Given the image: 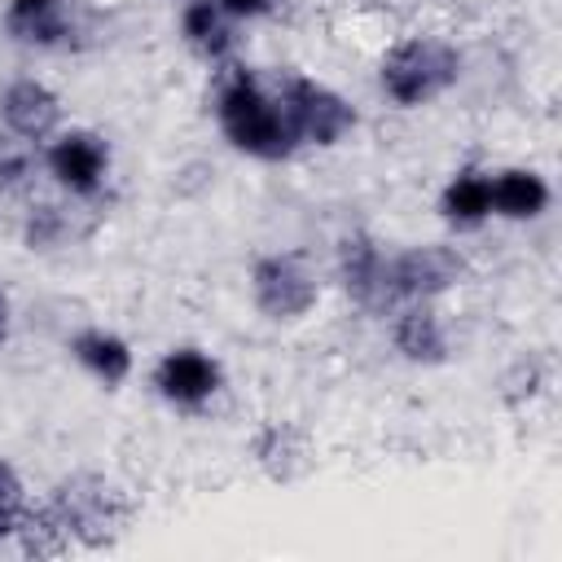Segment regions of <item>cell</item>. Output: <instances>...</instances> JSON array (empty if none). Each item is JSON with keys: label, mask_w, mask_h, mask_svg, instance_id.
Masks as SVG:
<instances>
[{"label": "cell", "mask_w": 562, "mask_h": 562, "mask_svg": "<svg viewBox=\"0 0 562 562\" xmlns=\"http://www.w3.org/2000/svg\"><path fill=\"white\" fill-rule=\"evenodd\" d=\"M215 119H220V132L233 149L250 154V158H263V162H281L294 154V132L277 105V97L263 92V83L246 70H233L220 92H215Z\"/></svg>", "instance_id": "cell-1"}, {"label": "cell", "mask_w": 562, "mask_h": 562, "mask_svg": "<svg viewBox=\"0 0 562 562\" xmlns=\"http://www.w3.org/2000/svg\"><path fill=\"white\" fill-rule=\"evenodd\" d=\"M215 4H220V9H224L233 22H237V18H263V13H268L277 0H215Z\"/></svg>", "instance_id": "cell-20"}, {"label": "cell", "mask_w": 562, "mask_h": 562, "mask_svg": "<svg viewBox=\"0 0 562 562\" xmlns=\"http://www.w3.org/2000/svg\"><path fill=\"white\" fill-rule=\"evenodd\" d=\"M44 167H48V176H53L66 193L92 198V193H101V184H105V176H110V145H105L97 132L70 127V132H61V136L48 140Z\"/></svg>", "instance_id": "cell-7"}, {"label": "cell", "mask_w": 562, "mask_h": 562, "mask_svg": "<svg viewBox=\"0 0 562 562\" xmlns=\"http://www.w3.org/2000/svg\"><path fill=\"white\" fill-rule=\"evenodd\" d=\"M439 211H443V220L457 224V228L483 224V220L492 215V176H487V171H474V167L457 171V176L443 184V193H439Z\"/></svg>", "instance_id": "cell-16"}, {"label": "cell", "mask_w": 562, "mask_h": 562, "mask_svg": "<svg viewBox=\"0 0 562 562\" xmlns=\"http://www.w3.org/2000/svg\"><path fill=\"white\" fill-rule=\"evenodd\" d=\"M224 386V369L202 347H171L154 364V391L176 408H202Z\"/></svg>", "instance_id": "cell-8"}, {"label": "cell", "mask_w": 562, "mask_h": 562, "mask_svg": "<svg viewBox=\"0 0 562 562\" xmlns=\"http://www.w3.org/2000/svg\"><path fill=\"white\" fill-rule=\"evenodd\" d=\"M338 281L360 307L382 312L386 307V250L369 233H347L338 241Z\"/></svg>", "instance_id": "cell-10"}, {"label": "cell", "mask_w": 562, "mask_h": 562, "mask_svg": "<svg viewBox=\"0 0 562 562\" xmlns=\"http://www.w3.org/2000/svg\"><path fill=\"white\" fill-rule=\"evenodd\" d=\"M44 514L57 522V531L66 536V549L83 544V549H97V544H110L127 518H132V501L101 474H70L61 479L48 501H40Z\"/></svg>", "instance_id": "cell-2"}, {"label": "cell", "mask_w": 562, "mask_h": 562, "mask_svg": "<svg viewBox=\"0 0 562 562\" xmlns=\"http://www.w3.org/2000/svg\"><path fill=\"white\" fill-rule=\"evenodd\" d=\"M26 505H31V501H26V487H22L18 470L0 461V544L18 536V522H22Z\"/></svg>", "instance_id": "cell-18"}, {"label": "cell", "mask_w": 562, "mask_h": 562, "mask_svg": "<svg viewBox=\"0 0 562 562\" xmlns=\"http://www.w3.org/2000/svg\"><path fill=\"white\" fill-rule=\"evenodd\" d=\"M457 75H461V53L439 35H404L400 44L386 48L378 66L382 92L404 110L435 101L457 83Z\"/></svg>", "instance_id": "cell-3"}, {"label": "cell", "mask_w": 562, "mask_h": 562, "mask_svg": "<svg viewBox=\"0 0 562 562\" xmlns=\"http://www.w3.org/2000/svg\"><path fill=\"white\" fill-rule=\"evenodd\" d=\"M549 206V180L531 167H505L492 176V215L501 220H536Z\"/></svg>", "instance_id": "cell-14"}, {"label": "cell", "mask_w": 562, "mask_h": 562, "mask_svg": "<svg viewBox=\"0 0 562 562\" xmlns=\"http://www.w3.org/2000/svg\"><path fill=\"white\" fill-rule=\"evenodd\" d=\"M255 461L272 479H294L307 465V439H303V430H294L290 422H268L255 435Z\"/></svg>", "instance_id": "cell-17"}, {"label": "cell", "mask_w": 562, "mask_h": 562, "mask_svg": "<svg viewBox=\"0 0 562 562\" xmlns=\"http://www.w3.org/2000/svg\"><path fill=\"white\" fill-rule=\"evenodd\" d=\"M250 299L268 321H299L316 307L321 285L299 255H259L250 268Z\"/></svg>", "instance_id": "cell-6"}, {"label": "cell", "mask_w": 562, "mask_h": 562, "mask_svg": "<svg viewBox=\"0 0 562 562\" xmlns=\"http://www.w3.org/2000/svg\"><path fill=\"white\" fill-rule=\"evenodd\" d=\"M277 105H281V114H285V123H290V132H294L299 145L329 149V145H338L356 127L351 101L342 92H334L329 83L312 79V75H290L281 83Z\"/></svg>", "instance_id": "cell-4"}, {"label": "cell", "mask_w": 562, "mask_h": 562, "mask_svg": "<svg viewBox=\"0 0 562 562\" xmlns=\"http://www.w3.org/2000/svg\"><path fill=\"white\" fill-rule=\"evenodd\" d=\"M61 215H57V206H40V211H31V220H26V241L31 246H53L57 237H61Z\"/></svg>", "instance_id": "cell-19"}, {"label": "cell", "mask_w": 562, "mask_h": 562, "mask_svg": "<svg viewBox=\"0 0 562 562\" xmlns=\"http://www.w3.org/2000/svg\"><path fill=\"white\" fill-rule=\"evenodd\" d=\"M0 119H4V127H9L13 136H22V140H44V136H53L57 123H61V97H57L44 79L22 75V79H13V83L0 88Z\"/></svg>", "instance_id": "cell-9"}, {"label": "cell", "mask_w": 562, "mask_h": 562, "mask_svg": "<svg viewBox=\"0 0 562 562\" xmlns=\"http://www.w3.org/2000/svg\"><path fill=\"white\" fill-rule=\"evenodd\" d=\"M180 35L198 57L220 61L233 48V18L215 0H189L180 9Z\"/></svg>", "instance_id": "cell-15"}, {"label": "cell", "mask_w": 562, "mask_h": 562, "mask_svg": "<svg viewBox=\"0 0 562 562\" xmlns=\"http://www.w3.org/2000/svg\"><path fill=\"white\" fill-rule=\"evenodd\" d=\"M465 259L452 246H408L386 255V307L430 303L461 285Z\"/></svg>", "instance_id": "cell-5"}, {"label": "cell", "mask_w": 562, "mask_h": 562, "mask_svg": "<svg viewBox=\"0 0 562 562\" xmlns=\"http://www.w3.org/2000/svg\"><path fill=\"white\" fill-rule=\"evenodd\" d=\"M70 356H75L101 386H119V382H127V373H132V347H127V338H119L114 329H101V325L79 329V334L70 338Z\"/></svg>", "instance_id": "cell-13"}, {"label": "cell", "mask_w": 562, "mask_h": 562, "mask_svg": "<svg viewBox=\"0 0 562 562\" xmlns=\"http://www.w3.org/2000/svg\"><path fill=\"white\" fill-rule=\"evenodd\" d=\"M4 31L13 44H26V48H66L75 40L70 0H9Z\"/></svg>", "instance_id": "cell-11"}, {"label": "cell", "mask_w": 562, "mask_h": 562, "mask_svg": "<svg viewBox=\"0 0 562 562\" xmlns=\"http://www.w3.org/2000/svg\"><path fill=\"white\" fill-rule=\"evenodd\" d=\"M391 342L413 364H443L448 360V329L430 312V303H404V307H395Z\"/></svg>", "instance_id": "cell-12"}, {"label": "cell", "mask_w": 562, "mask_h": 562, "mask_svg": "<svg viewBox=\"0 0 562 562\" xmlns=\"http://www.w3.org/2000/svg\"><path fill=\"white\" fill-rule=\"evenodd\" d=\"M9 325H13V307H9V294L0 290V347L9 342Z\"/></svg>", "instance_id": "cell-21"}]
</instances>
